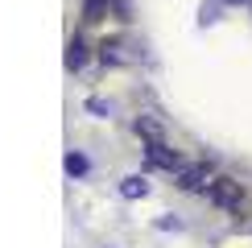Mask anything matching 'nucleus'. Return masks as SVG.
<instances>
[{
  "mask_svg": "<svg viewBox=\"0 0 252 248\" xmlns=\"http://www.w3.org/2000/svg\"><path fill=\"white\" fill-rule=\"evenodd\" d=\"M207 199H211L215 207H223V211H236V207L244 203V186H240L236 178H215L211 186H207Z\"/></svg>",
  "mask_w": 252,
  "mask_h": 248,
  "instance_id": "1",
  "label": "nucleus"
},
{
  "mask_svg": "<svg viewBox=\"0 0 252 248\" xmlns=\"http://www.w3.org/2000/svg\"><path fill=\"white\" fill-rule=\"evenodd\" d=\"M211 182H215V174H211V165H207V161L178 170V186H182V190H207Z\"/></svg>",
  "mask_w": 252,
  "mask_h": 248,
  "instance_id": "2",
  "label": "nucleus"
},
{
  "mask_svg": "<svg viewBox=\"0 0 252 248\" xmlns=\"http://www.w3.org/2000/svg\"><path fill=\"white\" fill-rule=\"evenodd\" d=\"M149 161H153V165H161V170H186L182 157H178L170 145H149Z\"/></svg>",
  "mask_w": 252,
  "mask_h": 248,
  "instance_id": "3",
  "label": "nucleus"
},
{
  "mask_svg": "<svg viewBox=\"0 0 252 248\" xmlns=\"http://www.w3.org/2000/svg\"><path fill=\"white\" fill-rule=\"evenodd\" d=\"M136 137L149 141V145H165V128L153 116H136Z\"/></svg>",
  "mask_w": 252,
  "mask_h": 248,
  "instance_id": "4",
  "label": "nucleus"
},
{
  "mask_svg": "<svg viewBox=\"0 0 252 248\" xmlns=\"http://www.w3.org/2000/svg\"><path fill=\"white\" fill-rule=\"evenodd\" d=\"M99 54H103V62H112V66H124V62H128V50H124V41H103Z\"/></svg>",
  "mask_w": 252,
  "mask_h": 248,
  "instance_id": "5",
  "label": "nucleus"
},
{
  "mask_svg": "<svg viewBox=\"0 0 252 248\" xmlns=\"http://www.w3.org/2000/svg\"><path fill=\"white\" fill-rule=\"evenodd\" d=\"M120 194H124V199H145V194H149V182H145L141 174H132V178L120 182Z\"/></svg>",
  "mask_w": 252,
  "mask_h": 248,
  "instance_id": "6",
  "label": "nucleus"
},
{
  "mask_svg": "<svg viewBox=\"0 0 252 248\" xmlns=\"http://www.w3.org/2000/svg\"><path fill=\"white\" fill-rule=\"evenodd\" d=\"M83 62H87V46H83L79 37H70L66 41V70H79Z\"/></svg>",
  "mask_w": 252,
  "mask_h": 248,
  "instance_id": "7",
  "label": "nucleus"
},
{
  "mask_svg": "<svg viewBox=\"0 0 252 248\" xmlns=\"http://www.w3.org/2000/svg\"><path fill=\"white\" fill-rule=\"evenodd\" d=\"M108 4H112V0H83V21H99V17H108Z\"/></svg>",
  "mask_w": 252,
  "mask_h": 248,
  "instance_id": "8",
  "label": "nucleus"
},
{
  "mask_svg": "<svg viewBox=\"0 0 252 248\" xmlns=\"http://www.w3.org/2000/svg\"><path fill=\"white\" fill-rule=\"evenodd\" d=\"M66 174H87V157L70 153V157H66Z\"/></svg>",
  "mask_w": 252,
  "mask_h": 248,
  "instance_id": "9",
  "label": "nucleus"
},
{
  "mask_svg": "<svg viewBox=\"0 0 252 248\" xmlns=\"http://www.w3.org/2000/svg\"><path fill=\"white\" fill-rule=\"evenodd\" d=\"M232 4H244V0H232Z\"/></svg>",
  "mask_w": 252,
  "mask_h": 248,
  "instance_id": "10",
  "label": "nucleus"
}]
</instances>
